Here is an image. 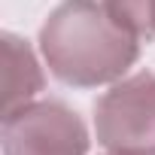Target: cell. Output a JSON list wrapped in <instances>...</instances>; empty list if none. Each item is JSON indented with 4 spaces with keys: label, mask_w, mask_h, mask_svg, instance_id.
<instances>
[{
    "label": "cell",
    "mask_w": 155,
    "mask_h": 155,
    "mask_svg": "<svg viewBox=\"0 0 155 155\" xmlns=\"http://www.w3.org/2000/svg\"><path fill=\"white\" fill-rule=\"evenodd\" d=\"M97 143L113 155H155V73L140 70L94 104Z\"/></svg>",
    "instance_id": "2"
},
{
    "label": "cell",
    "mask_w": 155,
    "mask_h": 155,
    "mask_svg": "<svg viewBox=\"0 0 155 155\" xmlns=\"http://www.w3.org/2000/svg\"><path fill=\"white\" fill-rule=\"evenodd\" d=\"M3 113L18 110L21 104H31L37 91H43V70L37 64L34 49L15 37L3 34Z\"/></svg>",
    "instance_id": "4"
},
{
    "label": "cell",
    "mask_w": 155,
    "mask_h": 155,
    "mask_svg": "<svg viewBox=\"0 0 155 155\" xmlns=\"http://www.w3.org/2000/svg\"><path fill=\"white\" fill-rule=\"evenodd\" d=\"M104 6L140 40L155 37V0H104Z\"/></svg>",
    "instance_id": "5"
},
{
    "label": "cell",
    "mask_w": 155,
    "mask_h": 155,
    "mask_svg": "<svg viewBox=\"0 0 155 155\" xmlns=\"http://www.w3.org/2000/svg\"><path fill=\"white\" fill-rule=\"evenodd\" d=\"M40 52L64 85L97 88L137 61L140 37L113 18L104 0H64L40 28Z\"/></svg>",
    "instance_id": "1"
},
{
    "label": "cell",
    "mask_w": 155,
    "mask_h": 155,
    "mask_svg": "<svg viewBox=\"0 0 155 155\" xmlns=\"http://www.w3.org/2000/svg\"><path fill=\"white\" fill-rule=\"evenodd\" d=\"M3 155H85L88 131L64 101H31L3 113Z\"/></svg>",
    "instance_id": "3"
}]
</instances>
